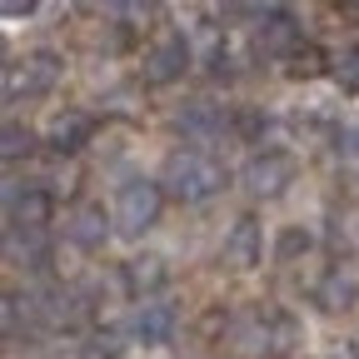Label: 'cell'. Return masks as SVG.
<instances>
[{
    "mask_svg": "<svg viewBox=\"0 0 359 359\" xmlns=\"http://www.w3.org/2000/svg\"><path fill=\"white\" fill-rule=\"evenodd\" d=\"M224 185H230V170H224L215 155H205V150H180L160 170V190L170 200H180V205H200V200L219 195Z\"/></svg>",
    "mask_w": 359,
    "mask_h": 359,
    "instance_id": "1",
    "label": "cell"
},
{
    "mask_svg": "<svg viewBox=\"0 0 359 359\" xmlns=\"http://www.w3.org/2000/svg\"><path fill=\"white\" fill-rule=\"evenodd\" d=\"M235 339H240L245 359H285L290 344H294V325L285 320V314H275V309H255L250 320L235 330Z\"/></svg>",
    "mask_w": 359,
    "mask_h": 359,
    "instance_id": "2",
    "label": "cell"
},
{
    "mask_svg": "<svg viewBox=\"0 0 359 359\" xmlns=\"http://www.w3.org/2000/svg\"><path fill=\"white\" fill-rule=\"evenodd\" d=\"M160 210H165L160 180H130V185H120V195H115V230L135 240L160 219Z\"/></svg>",
    "mask_w": 359,
    "mask_h": 359,
    "instance_id": "3",
    "label": "cell"
},
{
    "mask_svg": "<svg viewBox=\"0 0 359 359\" xmlns=\"http://www.w3.org/2000/svg\"><path fill=\"white\" fill-rule=\"evenodd\" d=\"M60 80V55L55 50H35L15 65H6V100H20V95H45Z\"/></svg>",
    "mask_w": 359,
    "mask_h": 359,
    "instance_id": "4",
    "label": "cell"
},
{
    "mask_svg": "<svg viewBox=\"0 0 359 359\" xmlns=\"http://www.w3.org/2000/svg\"><path fill=\"white\" fill-rule=\"evenodd\" d=\"M240 180H245L250 195L275 200V195H285V185H294V160L280 155V150H264V155H255V160L240 170Z\"/></svg>",
    "mask_w": 359,
    "mask_h": 359,
    "instance_id": "5",
    "label": "cell"
},
{
    "mask_svg": "<svg viewBox=\"0 0 359 359\" xmlns=\"http://www.w3.org/2000/svg\"><path fill=\"white\" fill-rule=\"evenodd\" d=\"M6 215H11V230H45V219H50V190L6 185Z\"/></svg>",
    "mask_w": 359,
    "mask_h": 359,
    "instance_id": "6",
    "label": "cell"
},
{
    "mask_svg": "<svg viewBox=\"0 0 359 359\" xmlns=\"http://www.w3.org/2000/svg\"><path fill=\"white\" fill-rule=\"evenodd\" d=\"M185 65H190L185 35H165L160 45H150V55H145V80L150 85H170V80L185 75Z\"/></svg>",
    "mask_w": 359,
    "mask_h": 359,
    "instance_id": "7",
    "label": "cell"
},
{
    "mask_svg": "<svg viewBox=\"0 0 359 359\" xmlns=\"http://www.w3.org/2000/svg\"><path fill=\"white\" fill-rule=\"evenodd\" d=\"M65 235H70V245H80V250H100L105 235H110V219H105L100 205H80V210H70V219H65Z\"/></svg>",
    "mask_w": 359,
    "mask_h": 359,
    "instance_id": "8",
    "label": "cell"
},
{
    "mask_svg": "<svg viewBox=\"0 0 359 359\" xmlns=\"http://www.w3.org/2000/svg\"><path fill=\"white\" fill-rule=\"evenodd\" d=\"M224 264H230V269H255L259 264V224L250 215H240L230 240H224Z\"/></svg>",
    "mask_w": 359,
    "mask_h": 359,
    "instance_id": "9",
    "label": "cell"
},
{
    "mask_svg": "<svg viewBox=\"0 0 359 359\" xmlns=\"http://www.w3.org/2000/svg\"><path fill=\"white\" fill-rule=\"evenodd\" d=\"M175 304L170 299H145L140 304V314H135V334H140L145 344H165L170 334H175Z\"/></svg>",
    "mask_w": 359,
    "mask_h": 359,
    "instance_id": "10",
    "label": "cell"
},
{
    "mask_svg": "<svg viewBox=\"0 0 359 359\" xmlns=\"http://www.w3.org/2000/svg\"><path fill=\"white\" fill-rule=\"evenodd\" d=\"M255 45H259V55H294V45H299V25H294L285 11H275V15L259 25Z\"/></svg>",
    "mask_w": 359,
    "mask_h": 359,
    "instance_id": "11",
    "label": "cell"
},
{
    "mask_svg": "<svg viewBox=\"0 0 359 359\" xmlns=\"http://www.w3.org/2000/svg\"><path fill=\"white\" fill-rule=\"evenodd\" d=\"M90 130H95V120H90V115L65 110V115H55V120H50V145H55L60 155H70V150H80V145L90 140Z\"/></svg>",
    "mask_w": 359,
    "mask_h": 359,
    "instance_id": "12",
    "label": "cell"
},
{
    "mask_svg": "<svg viewBox=\"0 0 359 359\" xmlns=\"http://www.w3.org/2000/svg\"><path fill=\"white\" fill-rule=\"evenodd\" d=\"M11 259L25 269H45L50 264V245H45V230H11Z\"/></svg>",
    "mask_w": 359,
    "mask_h": 359,
    "instance_id": "13",
    "label": "cell"
},
{
    "mask_svg": "<svg viewBox=\"0 0 359 359\" xmlns=\"http://www.w3.org/2000/svg\"><path fill=\"white\" fill-rule=\"evenodd\" d=\"M314 299H320V309L339 314V309H349V304L359 299V285H354V275H344V269H334V275H325V285L314 290Z\"/></svg>",
    "mask_w": 359,
    "mask_h": 359,
    "instance_id": "14",
    "label": "cell"
},
{
    "mask_svg": "<svg viewBox=\"0 0 359 359\" xmlns=\"http://www.w3.org/2000/svg\"><path fill=\"white\" fill-rule=\"evenodd\" d=\"M125 285H130V294H155L165 285V259H155V255L130 259L125 264Z\"/></svg>",
    "mask_w": 359,
    "mask_h": 359,
    "instance_id": "15",
    "label": "cell"
},
{
    "mask_svg": "<svg viewBox=\"0 0 359 359\" xmlns=\"http://www.w3.org/2000/svg\"><path fill=\"white\" fill-rule=\"evenodd\" d=\"M219 125H224V120H219V110H215V105H205V100H195L185 115H180V130L195 135V140H210V135H215Z\"/></svg>",
    "mask_w": 359,
    "mask_h": 359,
    "instance_id": "16",
    "label": "cell"
},
{
    "mask_svg": "<svg viewBox=\"0 0 359 359\" xmlns=\"http://www.w3.org/2000/svg\"><path fill=\"white\" fill-rule=\"evenodd\" d=\"M70 359H120V334H100V339H85L75 344Z\"/></svg>",
    "mask_w": 359,
    "mask_h": 359,
    "instance_id": "17",
    "label": "cell"
},
{
    "mask_svg": "<svg viewBox=\"0 0 359 359\" xmlns=\"http://www.w3.org/2000/svg\"><path fill=\"white\" fill-rule=\"evenodd\" d=\"M334 80H339L344 95H359V50H344L334 60Z\"/></svg>",
    "mask_w": 359,
    "mask_h": 359,
    "instance_id": "18",
    "label": "cell"
},
{
    "mask_svg": "<svg viewBox=\"0 0 359 359\" xmlns=\"http://www.w3.org/2000/svg\"><path fill=\"white\" fill-rule=\"evenodd\" d=\"M30 145H35L30 130H20V125H6V135H0V155H6V160H20Z\"/></svg>",
    "mask_w": 359,
    "mask_h": 359,
    "instance_id": "19",
    "label": "cell"
},
{
    "mask_svg": "<svg viewBox=\"0 0 359 359\" xmlns=\"http://www.w3.org/2000/svg\"><path fill=\"white\" fill-rule=\"evenodd\" d=\"M325 70V55L314 50V45H304V50H294V65H290V75H320Z\"/></svg>",
    "mask_w": 359,
    "mask_h": 359,
    "instance_id": "20",
    "label": "cell"
},
{
    "mask_svg": "<svg viewBox=\"0 0 359 359\" xmlns=\"http://www.w3.org/2000/svg\"><path fill=\"white\" fill-rule=\"evenodd\" d=\"M299 250H309V235H299V230H290V235L280 240V259H294Z\"/></svg>",
    "mask_w": 359,
    "mask_h": 359,
    "instance_id": "21",
    "label": "cell"
},
{
    "mask_svg": "<svg viewBox=\"0 0 359 359\" xmlns=\"http://www.w3.org/2000/svg\"><path fill=\"white\" fill-rule=\"evenodd\" d=\"M339 150H349V155H359V120H349V125L339 130Z\"/></svg>",
    "mask_w": 359,
    "mask_h": 359,
    "instance_id": "22",
    "label": "cell"
},
{
    "mask_svg": "<svg viewBox=\"0 0 359 359\" xmlns=\"http://www.w3.org/2000/svg\"><path fill=\"white\" fill-rule=\"evenodd\" d=\"M30 11H35V0H6V6H0V15H11V20L15 15H30Z\"/></svg>",
    "mask_w": 359,
    "mask_h": 359,
    "instance_id": "23",
    "label": "cell"
},
{
    "mask_svg": "<svg viewBox=\"0 0 359 359\" xmlns=\"http://www.w3.org/2000/svg\"><path fill=\"white\" fill-rule=\"evenodd\" d=\"M354 359H359V349H354Z\"/></svg>",
    "mask_w": 359,
    "mask_h": 359,
    "instance_id": "24",
    "label": "cell"
}]
</instances>
